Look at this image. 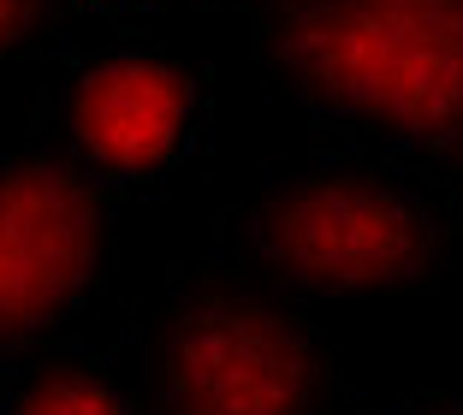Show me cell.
<instances>
[{"label": "cell", "instance_id": "1", "mask_svg": "<svg viewBox=\"0 0 463 415\" xmlns=\"http://www.w3.org/2000/svg\"><path fill=\"white\" fill-rule=\"evenodd\" d=\"M250 60L321 137L446 166L463 137V0H298L250 18Z\"/></svg>", "mask_w": 463, "mask_h": 415}, {"label": "cell", "instance_id": "2", "mask_svg": "<svg viewBox=\"0 0 463 415\" xmlns=\"http://www.w3.org/2000/svg\"><path fill=\"white\" fill-rule=\"evenodd\" d=\"M451 250V202L416 166L327 148L279 166L220 226V255L291 297L428 291Z\"/></svg>", "mask_w": 463, "mask_h": 415}, {"label": "cell", "instance_id": "3", "mask_svg": "<svg viewBox=\"0 0 463 415\" xmlns=\"http://www.w3.org/2000/svg\"><path fill=\"white\" fill-rule=\"evenodd\" d=\"M345 368L303 297L232 255L178 268L149 326V415H339Z\"/></svg>", "mask_w": 463, "mask_h": 415}, {"label": "cell", "instance_id": "4", "mask_svg": "<svg viewBox=\"0 0 463 415\" xmlns=\"http://www.w3.org/2000/svg\"><path fill=\"white\" fill-rule=\"evenodd\" d=\"M48 143L113 196L173 184L214 131V90L196 60L161 42H101L71 54L48 90Z\"/></svg>", "mask_w": 463, "mask_h": 415}, {"label": "cell", "instance_id": "5", "mask_svg": "<svg viewBox=\"0 0 463 415\" xmlns=\"http://www.w3.org/2000/svg\"><path fill=\"white\" fill-rule=\"evenodd\" d=\"M119 196L54 143L0 148V362L54 344L96 297Z\"/></svg>", "mask_w": 463, "mask_h": 415}, {"label": "cell", "instance_id": "6", "mask_svg": "<svg viewBox=\"0 0 463 415\" xmlns=\"http://www.w3.org/2000/svg\"><path fill=\"white\" fill-rule=\"evenodd\" d=\"M0 415H149V403L108 356L54 338L0 362Z\"/></svg>", "mask_w": 463, "mask_h": 415}, {"label": "cell", "instance_id": "7", "mask_svg": "<svg viewBox=\"0 0 463 415\" xmlns=\"http://www.w3.org/2000/svg\"><path fill=\"white\" fill-rule=\"evenodd\" d=\"M71 0H0V60H30L66 30Z\"/></svg>", "mask_w": 463, "mask_h": 415}, {"label": "cell", "instance_id": "8", "mask_svg": "<svg viewBox=\"0 0 463 415\" xmlns=\"http://www.w3.org/2000/svg\"><path fill=\"white\" fill-rule=\"evenodd\" d=\"M368 415H463V398H439V391H422V398H398V403H381Z\"/></svg>", "mask_w": 463, "mask_h": 415}, {"label": "cell", "instance_id": "9", "mask_svg": "<svg viewBox=\"0 0 463 415\" xmlns=\"http://www.w3.org/2000/svg\"><path fill=\"white\" fill-rule=\"evenodd\" d=\"M78 6H90L101 18H137V13H155L161 0H78Z\"/></svg>", "mask_w": 463, "mask_h": 415}, {"label": "cell", "instance_id": "10", "mask_svg": "<svg viewBox=\"0 0 463 415\" xmlns=\"http://www.w3.org/2000/svg\"><path fill=\"white\" fill-rule=\"evenodd\" d=\"M446 173V202H451V214L463 220V137H458V148H451V161L439 166Z\"/></svg>", "mask_w": 463, "mask_h": 415}, {"label": "cell", "instance_id": "11", "mask_svg": "<svg viewBox=\"0 0 463 415\" xmlns=\"http://www.w3.org/2000/svg\"><path fill=\"white\" fill-rule=\"evenodd\" d=\"M226 6H244V13L256 18V13H273V6H298V0H226Z\"/></svg>", "mask_w": 463, "mask_h": 415}]
</instances>
